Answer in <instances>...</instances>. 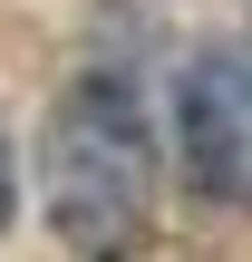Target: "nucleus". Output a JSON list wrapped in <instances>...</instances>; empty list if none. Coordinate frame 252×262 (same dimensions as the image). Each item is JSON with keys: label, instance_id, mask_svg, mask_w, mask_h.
Instances as JSON below:
<instances>
[{"label": "nucleus", "instance_id": "f257e3e1", "mask_svg": "<svg viewBox=\"0 0 252 262\" xmlns=\"http://www.w3.org/2000/svg\"><path fill=\"white\" fill-rule=\"evenodd\" d=\"M39 194H49V233L78 262H136L155 243V126L126 78L58 88L39 136Z\"/></svg>", "mask_w": 252, "mask_h": 262}, {"label": "nucleus", "instance_id": "f03ea898", "mask_svg": "<svg viewBox=\"0 0 252 262\" xmlns=\"http://www.w3.org/2000/svg\"><path fill=\"white\" fill-rule=\"evenodd\" d=\"M175 156L204 204L252 214V39L194 49V68L175 88Z\"/></svg>", "mask_w": 252, "mask_h": 262}, {"label": "nucleus", "instance_id": "7ed1b4c3", "mask_svg": "<svg viewBox=\"0 0 252 262\" xmlns=\"http://www.w3.org/2000/svg\"><path fill=\"white\" fill-rule=\"evenodd\" d=\"M19 224V156H10V126H0V233Z\"/></svg>", "mask_w": 252, "mask_h": 262}]
</instances>
